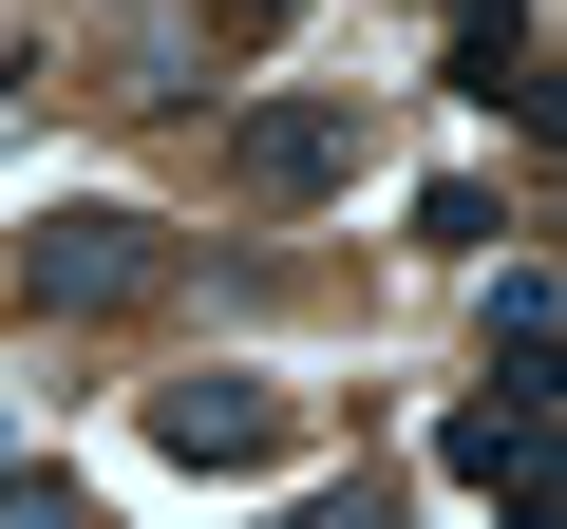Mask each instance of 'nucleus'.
Instances as JSON below:
<instances>
[{
    "label": "nucleus",
    "instance_id": "1",
    "mask_svg": "<svg viewBox=\"0 0 567 529\" xmlns=\"http://www.w3.org/2000/svg\"><path fill=\"white\" fill-rule=\"evenodd\" d=\"M454 76H473L492 114H548V76H529V20H511V0H473V20H454Z\"/></svg>",
    "mask_w": 567,
    "mask_h": 529
},
{
    "label": "nucleus",
    "instance_id": "2",
    "mask_svg": "<svg viewBox=\"0 0 567 529\" xmlns=\"http://www.w3.org/2000/svg\"><path fill=\"white\" fill-rule=\"evenodd\" d=\"M171 454H265V397H171Z\"/></svg>",
    "mask_w": 567,
    "mask_h": 529
},
{
    "label": "nucleus",
    "instance_id": "3",
    "mask_svg": "<svg viewBox=\"0 0 567 529\" xmlns=\"http://www.w3.org/2000/svg\"><path fill=\"white\" fill-rule=\"evenodd\" d=\"M0 529H95L76 491H39V473H0Z\"/></svg>",
    "mask_w": 567,
    "mask_h": 529
},
{
    "label": "nucleus",
    "instance_id": "4",
    "mask_svg": "<svg viewBox=\"0 0 567 529\" xmlns=\"http://www.w3.org/2000/svg\"><path fill=\"white\" fill-rule=\"evenodd\" d=\"M303 529H379V491H322V510H303Z\"/></svg>",
    "mask_w": 567,
    "mask_h": 529
}]
</instances>
